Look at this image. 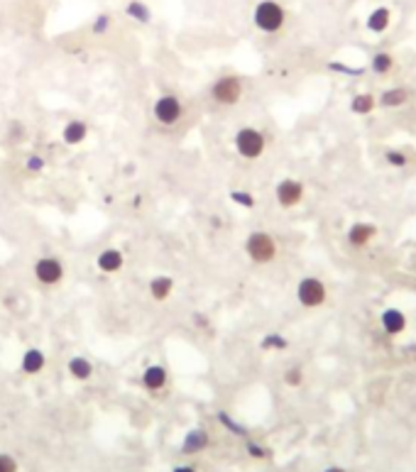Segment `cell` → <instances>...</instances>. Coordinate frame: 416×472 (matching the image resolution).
Segmentation results:
<instances>
[{"label":"cell","instance_id":"obj_12","mask_svg":"<svg viewBox=\"0 0 416 472\" xmlns=\"http://www.w3.org/2000/svg\"><path fill=\"white\" fill-rule=\"evenodd\" d=\"M390 22H392V10L385 6H380V8H374V10L367 15L365 27H367L370 32H374V35H382V32L390 27Z\"/></svg>","mask_w":416,"mask_h":472},{"label":"cell","instance_id":"obj_21","mask_svg":"<svg viewBox=\"0 0 416 472\" xmlns=\"http://www.w3.org/2000/svg\"><path fill=\"white\" fill-rule=\"evenodd\" d=\"M374 108H377V98H374L372 94H358L350 100V110H353L355 115H370Z\"/></svg>","mask_w":416,"mask_h":472},{"label":"cell","instance_id":"obj_7","mask_svg":"<svg viewBox=\"0 0 416 472\" xmlns=\"http://www.w3.org/2000/svg\"><path fill=\"white\" fill-rule=\"evenodd\" d=\"M35 277L40 284L54 286L64 279V265L59 257H40L35 262Z\"/></svg>","mask_w":416,"mask_h":472},{"label":"cell","instance_id":"obj_29","mask_svg":"<svg viewBox=\"0 0 416 472\" xmlns=\"http://www.w3.org/2000/svg\"><path fill=\"white\" fill-rule=\"evenodd\" d=\"M0 472H17V460L8 453H0Z\"/></svg>","mask_w":416,"mask_h":472},{"label":"cell","instance_id":"obj_2","mask_svg":"<svg viewBox=\"0 0 416 472\" xmlns=\"http://www.w3.org/2000/svg\"><path fill=\"white\" fill-rule=\"evenodd\" d=\"M245 252L255 265H267L277 257V243L270 233L257 230V233H250L245 240Z\"/></svg>","mask_w":416,"mask_h":472},{"label":"cell","instance_id":"obj_31","mask_svg":"<svg viewBox=\"0 0 416 472\" xmlns=\"http://www.w3.org/2000/svg\"><path fill=\"white\" fill-rule=\"evenodd\" d=\"M27 171H32V174H37V171H42L44 169V159L42 157H37V155H32L30 159H27Z\"/></svg>","mask_w":416,"mask_h":472},{"label":"cell","instance_id":"obj_19","mask_svg":"<svg viewBox=\"0 0 416 472\" xmlns=\"http://www.w3.org/2000/svg\"><path fill=\"white\" fill-rule=\"evenodd\" d=\"M69 374H71L73 379H78V382H86V379H91V374H94V365L86 358H71L69 360Z\"/></svg>","mask_w":416,"mask_h":472},{"label":"cell","instance_id":"obj_13","mask_svg":"<svg viewBox=\"0 0 416 472\" xmlns=\"http://www.w3.org/2000/svg\"><path fill=\"white\" fill-rule=\"evenodd\" d=\"M86 135H89V125L83 123V120H69L62 130V140L67 145H81L86 140Z\"/></svg>","mask_w":416,"mask_h":472},{"label":"cell","instance_id":"obj_15","mask_svg":"<svg viewBox=\"0 0 416 472\" xmlns=\"http://www.w3.org/2000/svg\"><path fill=\"white\" fill-rule=\"evenodd\" d=\"M166 379H169V374H166V369L162 367V365H150V367L145 369V374H142V384H145L150 392L164 390Z\"/></svg>","mask_w":416,"mask_h":472},{"label":"cell","instance_id":"obj_3","mask_svg":"<svg viewBox=\"0 0 416 472\" xmlns=\"http://www.w3.org/2000/svg\"><path fill=\"white\" fill-rule=\"evenodd\" d=\"M265 147H267V140L257 128L245 125V128H240V130L235 132V152H238L243 159H260Z\"/></svg>","mask_w":416,"mask_h":472},{"label":"cell","instance_id":"obj_8","mask_svg":"<svg viewBox=\"0 0 416 472\" xmlns=\"http://www.w3.org/2000/svg\"><path fill=\"white\" fill-rule=\"evenodd\" d=\"M275 196L281 208H294L304 198V184L299 179H281L275 189Z\"/></svg>","mask_w":416,"mask_h":472},{"label":"cell","instance_id":"obj_5","mask_svg":"<svg viewBox=\"0 0 416 472\" xmlns=\"http://www.w3.org/2000/svg\"><path fill=\"white\" fill-rule=\"evenodd\" d=\"M211 96H214V100L220 105H235L240 100V96H243V78L233 76V73L220 76L218 81L211 86Z\"/></svg>","mask_w":416,"mask_h":472},{"label":"cell","instance_id":"obj_32","mask_svg":"<svg viewBox=\"0 0 416 472\" xmlns=\"http://www.w3.org/2000/svg\"><path fill=\"white\" fill-rule=\"evenodd\" d=\"M248 451H250V455H252V457H265V455H267L265 448L255 446V443H248Z\"/></svg>","mask_w":416,"mask_h":472},{"label":"cell","instance_id":"obj_34","mask_svg":"<svg viewBox=\"0 0 416 472\" xmlns=\"http://www.w3.org/2000/svg\"><path fill=\"white\" fill-rule=\"evenodd\" d=\"M172 472H196L193 467H189V465H179V467H174Z\"/></svg>","mask_w":416,"mask_h":472},{"label":"cell","instance_id":"obj_18","mask_svg":"<svg viewBox=\"0 0 416 472\" xmlns=\"http://www.w3.org/2000/svg\"><path fill=\"white\" fill-rule=\"evenodd\" d=\"M206 446H208V433L203 431V428H193V431H189L187 438H184L182 451L187 453V455H193V453H201Z\"/></svg>","mask_w":416,"mask_h":472},{"label":"cell","instance_id":"obj_17","mask_svg":"<svg viewBox=\"0 0 416 472\" xmlns=\"http://www.w3.org/2000/svg\"><path fill=\"white\" fill-rule=\"evenodd\" d=\"M172 291H174V279H172V277L162 274V277H155V279L150 281V294H152V299H155V301H166Z\"/></svg>","mask_w":416,"mask_h":472},{"label":"cell","instance_id":"obj_24","mask_svg":"<svg viewBox=\"0 0 416 472\" xmlns=\"http://www.w3.org/2000/svg\"><path fill=\"white\" fill-rule=\"evenodd\" d=\"M385 161H387L390 166H397V169H401V166H406L409 157H406L401 150H387V152H385Z\"/></svg>","mask_w":416,"mask_h":472},{"label":"cell","instance_id":"obj_26","mask_svg":"<svg viewBox=\"0 0 416 472\" xmlns=\"http://www.w3.org/2000/svg\"><path fill=\"white\" fill-rule=\"evenodd\" d=\"M108 30H110V15H108V12H101V15H96L94 25H91V32H94V35H105Z\"/></svg>","mask_w":416,"mask_h":472},{"label":"cell","instance_id":"obj_22","mask_svg":"<svg viewBox=\"0 0 416 472\" xmlns=\"http://www.w3.org/2000/svg\"><path fill=\"white\" fill-rule=\"evenodd\" d=\"M392 67H395V57H392L390 52H377L372 57V62H370V69H372L374 73H390L392 71Z\"/></svg>","mask_w":416,"mask_h":472},{"label":"cell","instance_id":"obj_11","mask_svg":"<svg viewBox=\"0 0 416 472\" xmlns=\"http://www.w3.org/2000/svg\"><path fill=\"white\" fill-rule=\"evenodd\" d=\"M96 265H98V270L105 272V274H115V272L123 270L125 257H123V252H120V250L108 247V250H103L98 257H96Z\"/></svg>","mask_w":416,"mask_h":472},{"label":"cell","instance_id":"obj_16","mask_svg":"<svg viewBox=\"0 0 416 472\" xmlns=\"http://www.w3.org/2000/svg\"><path fill=\"white\" fill-rule=\"evenodd\" d=\"M44 365H47L44 353H42V350H37V348H30L20 360V369L25 374H40L42 369H44Z\"/></svg>","mask_w":416,"mask_h":472},{"label":"cell","instance_id":"obj_30","mask_svg":"<svg viewBox=\"0 0 416 472\" xmlns=\"http://www.w3.org/2000/svg\"><path fill=\"white\" fill-rule=\"evenodd\" d=\"M218 419H220V423H223V426H228L230 431H235V433H240V436H245V428H243V426H238V423H235V421L230 419L228 414H223V411H220V414H218Z\"/></svg>","mask_w":416,"mask_h":472},{"label":"cell","instance_id":"obj_14","mask_svg":"<svg viewBox=\"0 0 416 472\" xmlns=\"http://www.w3.org/2000/svg\"><path fill=\"white\" fill-rule=\"evenodd\" d=\"M406 100H409V91H406L404 86H395V89L382 91V96H380V100H377V105H382V108L392 110V108H401V105H406Z\"/></svg>","mask_w":416,"mask_h":472},{"label":"cell","instance_id":"obj_6","mask_svg":"<svg viewBox=\"0 0 416 472\" xmlns=\"http://www.w3.org/2000/svg\"><path fill=\"white\" fill-rule=\"evenodd\" d=\"M152 113H155V120L162 125H177L184 115V105L177 96H159L152 105Z\"/></svg>","mask_w":416,"mask_h":472},{"label":"cell","instance_id":"obj_1","mask_svg":"<svg viewBox=\"0 0 416 472\" xmlns=\"http://www.w3.org/2000/svg\"><path fill=\"white\" fill-rule=\"evenodd\" d=\"M252 22H255L257 30L265 32V35H275L286 22L284 6L277 3V0H260L255 6V10H252Z\"/></svg>","mask_w":416,"mask_h":472},{"label":"cell","instance_id":"obj_25","mask_svg":"<svg viewBox=\"0 0 416 472\" xmlns=\"http://www.w3.org/2000/svg\"><path fill=\"white\" fill-rule=\"evenodd\" d=\"M302 382H304V369L299 367V365H294V367H289L284 372V384H289V387H299Z\"/></svg>","mask_w":416,"mask_h":472},{"label":"cell","instance_id":"obj_23","mask_svg":"<svg viewBox=\"0 0 416 472\" xmlns=\"http://www.w3.org/2000/svg\"><path fill=\"white\" fill-rule=\"evenodd\" d=\"M262 350H286V338L284 335H279V333H270V335H265L262 338Z\"/></svg>","mask_w":416,"mask_h":472},{"label":"cell","instance_id":"obj_35","mask_svg":"<svg viewBox=\"0 0 416 472\" xmlns=\"http://www.w3.org/2000/svg\"><path fill=\"white\" fill-rule=\"evenodd\" d=\"M326 472H345V470H343V467H328Z\"/></svg>","mask_w":416,"mask_h":472},{"label":"cell","instance_id":"obj_9","mask_svg":"<svg viewBox=\"0 0 416 472\" xmlns=\"http://www.w3.org/2000/svg\"><path fill=\"white\" fill-rule=\"evenodd\" d=\"M345 238H348V243L353 245V247H367V245L377 238V225L358 220V223H353L348 228V235H345Z\"/></svg>","mask_w":416,"mask_h":472},{"label":"cell","instance_id":"obj_28","mask_svg":"<svg viewBox=\"0 0 416 472\" xmlns=\"http://www.w3.org/2000/svg\"><path fill=\"white\" fill-rule=\"evenodd\" d=\"M328 69H331V71H338V73H348V76H360V73L365 71V69H353V67H348V64H340V62H331Z\"/></svg>","mask_w":416,"mask_h":472},{"label":"cell","instance_id":"obj_10","mask_svg":"<svg viewBox=\"0 0 416 472\" xmlns=\"http://www.w3.org/2000/svg\"><path fill=\"white\" fill-rule=\"evenodd\" d=\"M380 323L387 335H401L406 331V316L399 308H385L380 316Z\"/></svg>","mask_w":416,"mask_h":472},{"label":"cell","instance_id":"obj_4","mask_svg":"<svg viewBox=\"0 0 416 472\" xmlns=\"http://www.w3.org/2000/svg\"><path fill=\"white\" fill-rule=\"evenodd\" d=\"M297 299L304 308H318L326 304L328 289L318 277H304L297 286Z\"/></svg>","mask_w":416,"mask_h":472},{"label":"cell","instance_id":"obj_20","mask_svg":"<svg viewBox=\"0 0 416 472\" xmlns=\"http://www.w3.org/2000/svg\"><path fill=\"white\" fill-rule=\"evenodd\" d=\"M125 15L132 17V20H137L140 25H147V22L152 20V10L150 6H145L142 0H130L128 6H125Z\"/></svg>","mask_w":416,"mask_h":472},{"label":"cell","instance_id":"obj_27","mask_svg":"<svg viewBox=\"0 0 416 472\" xmlns=\"http://www.w3.org/2000/svg\"><path fill=\"white\" fill-rule=\"evenodd\" d=\"M230 201H235L243 208H255V196L248 191H230Z\"/></svg>","mask_w":416,"mask_h":472},{"label":"cell","instance_id":"obj_33","mask_svg":"<svg viewBox=\"0 0 416 472\" xmlns=\"http://www.w3.org/2000/svg\"><path fill=\"white\" fill-rule=\"evenodd\" d=\"M193 323H196L198 328H206L208 326V318L203 316V313H193Z\"/></svg>","mask_w":416,"mask_h":472}]
</instances>
